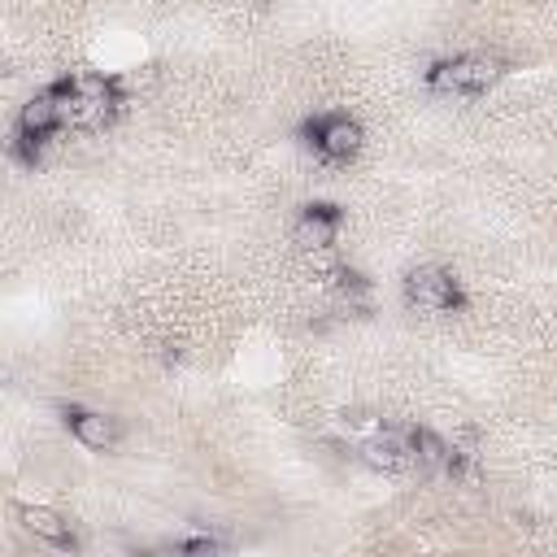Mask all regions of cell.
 <instances>
[{"label": "cell", "instance_id": "1", "mask_svg": "<svg viewBox=\"0 0 557 557\" xmlns=\"http://www.w3.org/2000/svg\"><path fill=\"white\" fill-rule=\"evenodd\" d=\"M505 74V61L492 52H466V57H448L440 65H431V87L448 91V96H474L487 91L496 78Z\"/></svg>", "mask_w": 557, "mask_h": 557}, {"label": "cell", "instance_id": "2", "mask_svg": "<svg viewBox=\"0 0 557 557\" xmlns=\"http://www.w3.org/2000/svg\"><path fill=\"white\" fill-rule=\"evenodd\" d=\"M405 296H409V305H418V309H426V313H444V309L457 305V283H453V274L440 270V265H418V270L405 278Z\"/></svg>", "mask_w": 557, "mask_h": 557}, {"label": "cell", "instance_id": "3", "mask_svg": "<svg viewBox=\"0 0 557 557\" xmlns=\"http://www.w3.org/2000/svg\"><path fill=\"white\" fill-rule=\"evenodd\" d=\"M361 461L370 470H383V474H400L409 461H413V444L409 435L392 431V426H374L366 440H361Z\"/></svg>", "mask_w": 557, "mask_h": 557}, {"label": "cell", "instance_id": "4", "mask_svg": "<svg viewBox=\"0 0 557 557\" xmlns=\"http://www.w3.org/2000/svg\"><path fill=\"white\" fill-rule=\"evenodd\" d=\"M65 126V100H61V83L48 91H35L22 109H17V131L30 139H44L48 131Z\"/></svg>", "mask_w": 557, "mask_h": 557}, {"label": "cell", "instance_id": "5", "mask_svg": "<svg viewBox=\"0 0 557 557\" xmlns=\"http://www.w3.org/2000/svg\"><path fill=\"white\" fill-rule=\"evenodd\" d=\"M361 122L357 117H348V113H331V117H322L318 126H313V144L322 148V157H331V161H348V157H357L361 152Z\"/></svg>", "mask_w": 557, "mask_h": 557}, {"label": "cell", "instance_id": "6", "mask_svg": "<svg viewBox=\"0 0 557 557\" xmlns=\"http://www.w3.org/2000/svg\"><path fill=\"white\" fill-rule=\"evenodd\" d=\"M70 435L91 453H109L117 444V418H109L104 409H74L70 413Z\"/></svg>", "mask_w": 557, "mask_h": 557}, {"label": "cell", "instance_id": "7", "mask_svg": "<svg viewBox=\"0 0 557 557\" xmlns=\"http://www.w3.org/2000/svg\"><path fill=\"white\" fill-rule=\"evenodd\" d=\"M335 231H339V218L326 209V205H309L296 222V244L305 248H331L335 244Z\"/></svg>", "mask_w": 557, "mask_h": 557}, {"label": "cell", "instance_id": "8", "mask_svg": "<svg viewBox=\"0 0 557 557\" xmlns=\"http://www.w3.org/2000/svg\"><path fill=\"white\" fill-rule=\"evenodd\" d=\"M17 518H22V527H26L35 540H48V544H65V540H70V522H65L57 509H48V505H22Z\"/></svg>", "mask_w": 557, "mask_h": 557}, {"label": "cell", "instance_id": "9", "mask_svg": "<svg viewBox=\"0 0 557 557\" xmlns=\"http://www.w3.org/2000/svg\"><path fill=\"white\" fill-rule=\"evenodd\" d=\"M409 444H413V461H418L422 470H444V466H453V444H448L444 435H435V431H426V426H413V431H409Z\"/></svg>", "mask_w": 557, "mask_h": 557}]
</instances>
